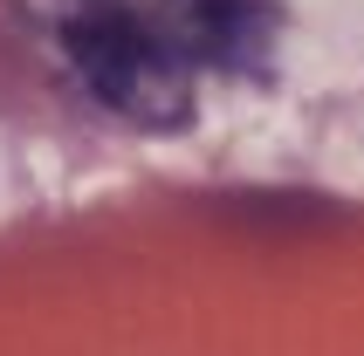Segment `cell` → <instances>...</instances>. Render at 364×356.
Wrapping results in <instances>:
<instances>
[{
	"label": "cell",
	"instance_id": "1",
	"mask_svg": "<svg viewBox=\"0 0 364 356\" xmlns=\"http://www.w3.org/2000/svg\"><path fill=\"white\" fill-rule=\"evenodd\" d=\"M62 55L103 110L138 130H179L193 117V62L124 0H76L62 14Z\"/></svg>",
	"mask_w": 364,
	"mask_h": 356
},
{
	"label": "cell",
	"instance_id": "2",
	"mask_svg": "<svg viewBox=\"0 0 364 356\" xmlns=\"http://www.w3.org/2000/svg\"><path fill=\"white\" fill-rule=\"evenodd\" d=\"M144 14L193 69H220V76H262L282 41L275 0H151Z\"/></svg>",
	"mask_w": 364,
	"mask_h": 356
}]
</instances>
